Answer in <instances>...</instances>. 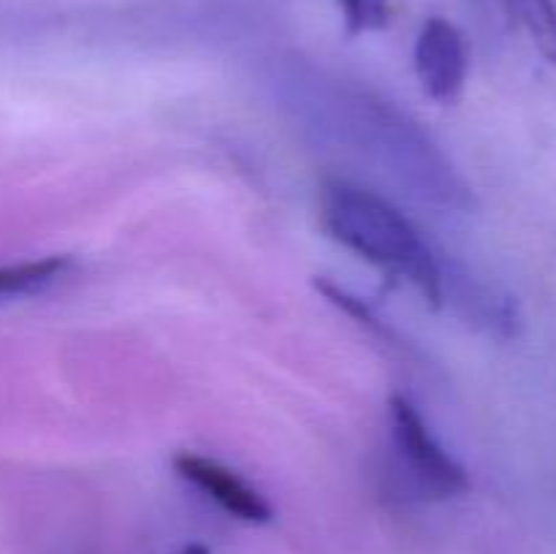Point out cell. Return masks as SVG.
<instances>
[{
    "instance_id": "6da1fadb",
    "label": "cell",
    "mask_w": 556,
    "mask_h": 554,
    "mask_svg": "<svg viewBox=\"0 0 556 554\" xmlns=\"http://www.w3.org/2000/svg\"><path fill=\"white\" fill-rule=\"evenodd\" d=\"M320 226L389 280L410 282L429 307H443V266L421 231L391 201L358 185L331 179L320 188Z\"/></svg>"
},
{
    "instance_id": "5b68a950",
    "label": "cell",
    "mask_w": 556,
    "mask_h": 554,
    "mask_svg": "<svg viewBox=\"0 0 556 554\" xmlns=\"http://www.w3.org/2000/svg\"><path fill=\"white\" fill-rule=\"evenodd\" d=\"M71 266L74 261L68 255H49V259L0 266V304L49 291L54 282L68 275Z\"/></svg>"
},
{
    "instance_id": "52a82bcc",
    "label": "cell",
    "mask_w": 556,
    "mask_h": 554,
    "mask_svg": "<svg viewBox=\"0 0 556 554\" xmlns=\"http://www.w3.org/2000/svg\"><path fill=\"white\" fill-rule=\"evenodd\" d=\"M348 36L383 30L389 25V0H340Z\"/></svg>"
},
{
    "instance_id": "3957f363",
    "label": "cell",
    "mask_w": 556,
    "mask_h": 554,
    "mask_svg": "<svg viewBox=\"0 0 556 554\" xmlns=\"http://www.w3.org/2000/svg\"><path fill=\"white\" fill-rule=\"evenodd\" d=\"M172 465L182 481L215 500L233 519H242L248 525H266V521L275 519L269 500L223 462L210 459L204 454H193V451H179Z\"/></svg>"
},
{
    "instance_id": "ba28073f",
    "label": "cell",
    "mask_w": 556,
    "mask_h": 554,
    "mask_svg": "<svg viewBox=\"0 0 556 554\" xmlns=\"http://www.w3.org/2000/svg\"><path fill=\"white\" fill-rule=\"evenodd\" d=\"M179 554H212V552L204 546V543H188Z\"/></svg>"
},
{
    "instance_id": "8992f818",
    "label": "cell",
    "mask_w": 556,
    "mask_h": 554,
    "mask_svg": "<svg viewBox=\"0 0 556 554\" xmlns=\"http://www.w3.org/2000/svg\"><path fill=\"white\" fill-rule=\"evenodd\" d=\"M505 14L527 30L538 52L556 65V0H497Z\"/></svg>"
},
{
    "instance_id": "7a4b0ae2",
    "label": "cell",
    "mask_w": 556,
    "mask_h": 554,
    "mask_svg": "<svg viewBox=\"0 0 556 554\" xmlns=\"http://www.w3.org/2000/svg\"><path fill=\"white\" fill-rule=\"evenodd\" d=\"M389 413L394 445L405 459L418 492L429 500H448L467 492L470 487L467 470L434 440L416 405L407 396L394 394L389 400Z\"/></svg>"
},
{
    "instance_id": "277c9868",
    "label": "cell",
    "mask_w": 556,
    "mask_h": 554,
    "mask_svg": "<svg viewBox=\"0 0 556 554\" xmlns=\"http://www.w3.org/2000/svg\"><path fill=\"white\" fill-rule=\"evenodd\" d=\"M413 60L418 81L432 101L451 103L459 98L467 79V43L454 22L443 16L424 22Z\"/></svg>"
}]
</instances>
